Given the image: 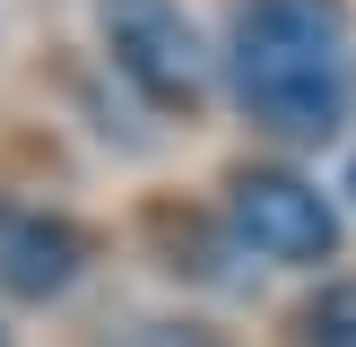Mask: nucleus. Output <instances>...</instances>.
<instances>
[{
	"mask_svg": "<svg viewBox=\"0 0 356 347\" xmlns=\"http://www.w3.org/2000/svg\"><path fill=\"white\" fill-rule=\"evenodd\" d=\"M226 87L270 139L322 148L356 113V35L339 0H235Z\"/></svg>",
	"mask_w": 356,
	"mask_h": 347,
	"instance_id": "obj_1",
	"label": "nucleus"
},
{
	"mask_svg": "<svg viewBox=\"0 0 356 347\" xmlns=\"http://www.w3.org/2000/svg\"><path fill=\"white\" fill-rule=\"evenodd\" d=\"M96 35L113 52V69L165 113H191L209 96V44L174 0H96Z\"/></svg>",
	"mask_w": 356,
	"mask_h": 347,
	"instance_id": "obj_2",
	"label": "nucleus"
},
{
	"mask_svg": "<svg viewBox=\"0 0 356 347\" xmlns=\"http://www.w3.org/2000/svg\"><path fill=\"white\" fill-rule=\"evenodd\" d=\"M226 226L243 252L278 260V269H322L339 252V208L287 165H243L226 183Z\"/></svg>",
	"mask_w": 356,
	"mask_h": 347,
	"instance_id": "obj_3",
	"label": "nucleus"
},
{
	"mask_svg": "<svg viewBox=\"0 0 356 347\" xmlns=\"http://www.w3.org/2000/svg\"><path fill=\"white\" fill-rule=\"evenodd\" d=\"M79 278H87V235L61 208L0 200V295H17V304H61Z\"/></svg>",
	"mask_w": 356,
	"mask_h": 347,
	"instance_id": "obj_4",
	"label": "nucleus"
},
{
	"mask_svg": "<svg viewBox=\"0 0 356 347\" xmlns=\"http://www.w3.org/2000/svg\"><path fill=\"white\" fill-rule=\"evenodd\" d=\"M296 347H356V278H330L296 312Z\"/></svg>",
	"mask_w": 356,
	"mask_h": 347,
	"instance_id": "obj_5",
	"label": "nucleus"
},
{
	"mask_svg": "<svg viewBox=\"0 0 356 347\" xmlns=\"http://www.w3.org/2000/svg\"><path fill=\"white\" fill-rule=\"evenodd\" d=\"M348 200H356V156H348Z\"/></svg>",
	"mask_w": 356,
	"mask_h": 347,
	"instance_id": "obj_6",
	"label": "nucleus"
},
{
	"mask_svg": "<svg viewBox=\"0 0 356 347\" xmlns=\"http://www.w3.org/2000/svg\"><path fill=\"white\" fill-rule=\"evenodd\" d=\"M0 347H9V330H0Z\"/></svg>",
	"mask_w": 356,
	"mask_h": 347,
	"instance_id": "obj_7",
	"label": "nucleus"
}]
</instances>
